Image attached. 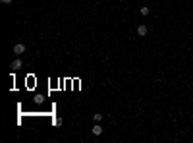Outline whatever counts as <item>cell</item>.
Instances as JSON below:
<instances>
[{
    "mask_svg": "<svg viewBox=\"0 0 193 143\" xmlns=\"http://www.w3.org/2000/svg\"><path fill=\"white\" fill-rule=\"evenodd\" d=\"M91 132H93L95 135H102V132H104V128L101 126V122H95V126L91 128Z\"/></svg>",
    "mask_w": 193,
    "mask_h": 143,
    "instance_id": "obj_1",
    "label": "cell"
},
{
    "mask_svg": "<svg viewBox=\"0 0 193 143\" xmlns=\"http://www.w3.org/2000/svg\"><path fill=\"white\" fill-rule=\"evenodd\" d=\"M21 66H23V62H21V60H19V58H18V60H14V62H12V64H10V68L14 70V72H18V70L21 68Z\"/></svg>",
    "mask_w": 193,
    "mask_h": 143,
    "instance_id": "obj_2",
    "label": "cell"
},
{
    "mask_svg": "<svg viewBox=\"0 0 193 143\" xmlns=\"http://www.w3.org/2000/svg\"><path fill=\"white\" fill-rule=\"evenodd\" d=\"M147 33H149L147 25H139V27H137V35H139V37H145Z\"/></svg>",
    "mask_w": 193,
    "mask_h": 143,
    "instance_id": "obj_3",
    "label": "cell"
},
{
    "mask_svg": "<svg viewBox=\"0 0 193 143\" xmlns=\"http://www.w3.org/2000/svg\"><path fill=\"white\" fill-rule=\"evenodd\" d=\"M14 52H16V54H23V52H25V45H21V43L16 45L14 46Z\"/></svg>",
    "mask_w": 193,
    "mask_h": 143,
    "instance_id": "obj_4",
    "label": "cell"
},
{
    "mask_svg": "<svg viewBox=\"0 0 193 143\" xmlns=\"http://www.w3.org/2000/svg\"><path fill=\"white\" fill-rule=\"evenodd\" d=\"M139 12H141V16H149V14H151V8H149V6H143Z\"/></svg>",
    "mask_w": 193,
    "mask_h": 143,
    "instance_id": "obj_5",
    "label": "cell"
},
{
    "mask_svg": "<svg viewBox=\"0 0 193 143\" xmlns=\"http://www.w3.org/2000/svg\"><path fill=\"white\" fill-rule=\"evenodd\" d=\"M93 120H95V122H102V114H101V112L93 114Z\"/></svg>",
    "mask_w": 193,
    "mask_h": 143,
    "instance_id": "obj_6",
    "label": "cell"
},
{
    "mask_svg": "<svg viewBox=\"0 0 193 143\" xmlns=\"http://www.w3.org/2000/svg\"><path fill=\"white\" fill-rule=\"evenodd\" d=\"M0 2H2V4H10V2H12V0H0Z\"/></svg>",
    "mask_w": 193,
    "mask_h": 143,
    "instance_id": "obj_7",
    "label": "cell"
}]
</instances>
